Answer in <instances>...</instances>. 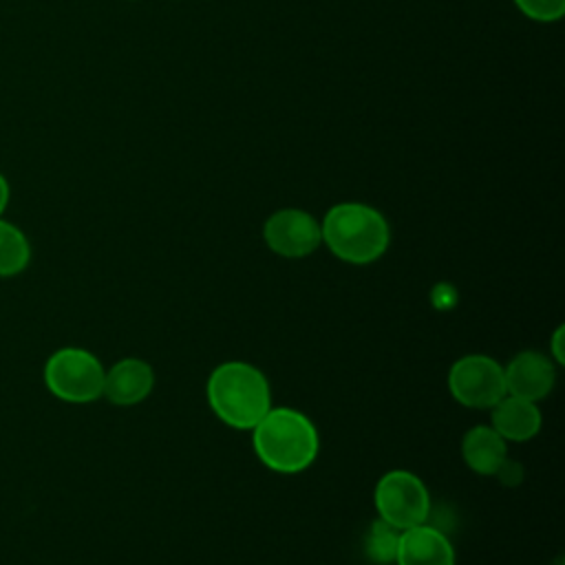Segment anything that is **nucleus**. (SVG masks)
Wrapping results in <instances>:
<instances>
[{
  "instance_id": "9",
  "label": "nucleus",
  "mask_w": 565,
  "mask_h": 565,
  "mask_svg": "<svg viewBox=\"0 0 565 565\" xmlns=\"http://www.w3.org/2000/svg\"><path fill=\"white\" fill-rule=\"evenodd\" d=\"M154 386V371L141 358H124L104 373L106 397L115 406H132L143 402Z\"/></svg>"
},
{
  "instance_id": "15",
  "label": "nucleus",
  "mask_w": 565,
  "mask_h": 565,
  "mask_svg": "<svg viewBox=\"0 0 565 565\" xmlns=\"http://www.w3.org/2000/svg\"><path fill=\"white\" fill-rule=\"evenodd\" d=\"M514 4L534 22H556L565 13V0H514Z\"/></svg>"
},
{
  "instance_id": "7",
  "label": "nucleus",
  "mask_w": 565,
  "mask_h": 565,
  "mask_svg": "<svg viewBox=\"0 0 565 565\" xmlns=\"http://www.w3.org/2000/svg\"><path fill=\"white\" fill-rule=\"evenodd\" d=\"M263 238L282 258H305L322 243L318 218L298 207H282L269 214L263 225Z\"/></svg>"
},
{
  "instance_id": "3",
  "label": "nucleus",
  "mask_w": 565,
  "mask_h": 565,
  "mask_svg": "<svg viewBox=\"0 0 565 565\" xmlns=\"http://www.w3.org/2000/svg\"><path fill=\"white\" fill-rule=\"evenodd\" d=\"M320 234L329 252L351 265H369L377 260L391 243V230L384 214L355 201L329 207L320 221Z\"/></svg>"
},
{
  "instance_id": "13",
  "label": "nucleus",
  "mask_w": 565,
  "mask_h": 565,
  "mask_svg": "<svg viewBox=\"0 0 565 565\" xmlns=\"http://www.w3.org/2000/svg\"><path fill=\"white\" fill-rule=\"evenodd\" d=\"M31 260V245L24 232L0 218V278L18 276Z\"/></svg>"
},
{
  "instance_id": "18",
  "label": "nucleus",
  "mask_w": 565,
  "mask_h": 565,
  "mask_svg": "<svg viewBox=\"0 0 565 565\" xmlns=\"http://www.w3.org/2000/svg\"><path fill=\"white\" fill-rule=\"evenodd\" d=\"M9 196H11V188H9V181L7 177L0 172V218L9 205Z\"/></svg>"
},
{
  "instance_id": "5",
  "label": "nucleus",
  "mask_w": 565,
  "mask_h": 565,
  "mask_svg": "<svg viewBox=\"0 0 565 565\" xmlns=\"http://www.w3.org/2000/svg\"><path fill=\"white\" fill-rule=\"evenodd\" d=\"M380 519L395 530H408L428 523L430 494L424 481L408 470H388L380 477L373 492Z\"/></svg>"
},
{
  "instance_id": "1",
  "label": "nucleus",
  "mask_w": 565,
  "mask_h": 565,
  "mask_svg": "<svg viewBox=\"0 0 565 565\" xmlns=\"http://www.w3.org/2000/svg\"><path fill=\"white\" fill-rule=\"evenodd\" d=\"M252 446L260 463L280 475L302 472L320 450L313 422L296 408H269L252 428Z\"/></svg>"
},
{
  "instance_id": "6",
  "label": "nucleus",
  "mask_w": 565,
  "mask_h": 565,
  "mask_svg": "<svg viewBox=\"0 0 565 565\" xmlns=\"http://www.w3.org/2000/svg\"><path fill=\"white\" fill-rule=\"evenodd\" d=\"M450 395L468 408H492L505 395L503 366L483 353L459 358L448 371Z\"/></svg>"
},
{
  "instance_id": "16",
  "label": "nucleus",
  "mask_w": 565,
  "mask_h": 565,
  "mask_svg": "<svg viewBox=\"0 0 565 565\" xmlns=\"http://www.w3.org/2000/svg\"><path fill=\"white\" fill-rule=\"evenodd\" d=\"M492 477H494L503 488H519V486L523 483V479H525V470H523V463H521V461L505 457V459L499 463V468L494 470Z\"/></svg>"
},
{
  "instance_id": "2",
  "label": "nucleus",
  "mask_w": 565,
  "mask_h": 565,
  "mask_svg": "<svg viewBox=\"0 0 565 565\" xmlns=\"http://www.w3.org/2000/svg\"><path fill=\"white\" fill-rule=\"evenodd\" d=\"M212 413L236 430H252L271 408V388L260 369L232 360L218 364L205 386Z\"/></svg>"
},
{
  "instance_id": "14",
  "label": "nucleus",
  "mask_w": 565,
  "mask_h": 565,
  "mask_svg": "<svg viewBox=\"0 0 565 565\" xmlns=\"http://www.w3.org/2000/svg\"><path fill=\"white\" fill-rule=\"evenodd\" d=\"M397 541H399V530H395L393 525L377 519L371 523V527L366 532L364 552H366L369 561H373L377 565H388V563H395Z\"/></svg>"
},
{
  "instance_id": "8",
  "label": "nucleus",
  "mask_w": 565,
  "mask_h": 565,
  "mask_svg": "<svg viewBox=\"0 0 565 565\" xmlns=\"http://www.w3.org/2000/svg\"><path fill=\"white\" fill-rule=\"evenodd\" d=\"M503 380L505 395L541 402L554 388L556 366L545 353L521 351L508 362V366H503Z\"/></svg>"
},
{
  "instance_id": "17",
  "label": "nucleus",
  "mask_w": 565,
  "mask_h": 565,
  "mask_svg": "<svg viewBox=\"0 0 565 565\" xmlns=\"http://www.w3.org/2000/svg\"><path fill=\"white\" fill-rule=\"evenodd\" d=\"M550 358L554 364H565V355H563V324L556 327V331L552 333L550 340Z\"/></svg>"
},
{
  "instance_id": "10",
  "label": "nucleus",
  "mask_w": 565,
  "mask_h": 565,
  "mask_svg": "<svg viewBox=\"0 0 565 565\" xmlns=\"http://www.w3.org/2000/svg\"><path fill=\"white\" fill-rule=\"evenodd\" d=\"M397 565H455V550L448 536L428 523L399 532Z\"/></svg>"
},
{
  "instance_id": "11",
  "label": "nucleus",
  "mask_w": 565,
  "mask_h": 565,
  "mask_svg": "<svg viewBox=\"0 0 565 565\" xmlns=\"http://www.w3.org/2000/svg\"><path fill=\"white\" fill-rule=\"evenodd\" d=\"M490 411V426L505 441H527L541 430V411L536 402L503 395Z\"/></svg>"
},
{
  "instance_id": "4",
  "label": "nucleus",
  "mask_w": 565,
  "mask_h": 565,
  "mask_svg": "<svg viewBox=\"0 0 565 565\" xmlns=\"http://www.w3.org/2000/svg\"><path fill=\"white\" fill-rule=\"evenodd\" d=\"M102 362L86 349L62 347L44 362V384L62 402L88 404L104 391Z\"/></svg>"
},
{
  "instance_id": "12",
  "label": "nucleus",
  "mask_w": 565,
  "mask_h": 565,
  "mask_svg": "<svg viewBox=\"0 0 565 565\" xmlns=\"http://www.w3.org/2000/svg\"><path fill=\"white\" fill-rule=\"evenodd\" d=\"M505 444L508 441L492 426L479 424L466 430L461 439V457L472 472L492 477L499 463L508 457Z\"/></svg>"
}]
</instances>
